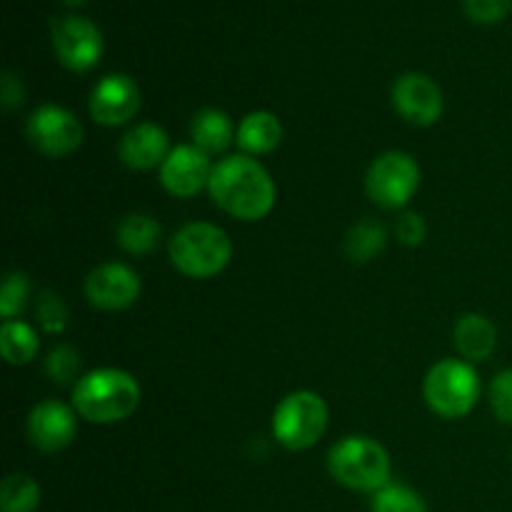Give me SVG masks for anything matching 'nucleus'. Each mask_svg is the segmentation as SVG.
Instances as JSON below:
<instances>
[{
  "label": "nucleus",
  "instance_id": "nucleus-1",
  "mask_svg": "<svg viewBox=\"0 0 512 512\" xmlns=\"http://www.w3.org/2000/svg\"><path fill=\"white\" fill-rule=\"evenodd\" d=\"M208 193L225 215L243 223L268 218L278 198L275 180L268 168L258 158L243 153L220 158L213 165Z\"/></svg>",
  "mask_w": 512,
  "mask_h": 512
},
{
  "label": "nucleus",
  "instance_id": "nucleus-2",
  "mask_svg": "<svg viewBox=\"0 0 512 512\" xmlns=\"http://www.w3.org/2000/svg\"><path fill=\"white\" fill-rule=\"evenodd\" d=\"M140 383L120 368H95L73 385L70 405L90 425H113L128 420L140 408Z\"/></svg>",
  "mask_w": 512,
  "mask_h": 512
},
{
  "label": "nucleus",
  "instance_id": "nucleus-3",
  "mask_svg": "<svg viewBox=\"0 0 512 512\" xmlns=\"http://www.w3.org/2000/svg\"><path fill=\"white\" fill-rule=\"evenodd\" d=\"M168 258L180 275L190 280H210L233 260V243L220 225L188 223L168 243Z\"/></svg>",
  "mask_w": 512,
  "mask_h": 512
},
{
  "label": "nucleus",
  "instance_id": "nucleus-4",
  "mask_svg": "<svg viewBox=\"0 0 512 512\" xmlns=\"http://www.w3.org/2000/svg\"><path fill=\"white\" fill-rule=\"evenodd\" d=\"M390 453L368 435H348L328 453V473L355 493H378L390 483Z\"/></svg>",
  "mask_w": 512,
  "mask_h": 512
},
{
  "label": "nucleus",
  "instance_id": "nucleus-5",
  "mask_svg": "<svg viewBox=\"0 0 512 512\" xmlns=\"http://www.w3.org/2000/svg\"><path fill=\"white\" fill-rule=\"evenodd\" d=\"M483 385L473 363L463 358H448L435 363L425 373V405L443 420H460L478 405Z\"/></svg>",
  "mask_w": 512,
  "mask_h": 512
},
{
  "label": "nucleus",
  "instance_id": "nucleus-6",
  "mask_svg": "<svg viewBox=\"0 0 512 512\" xmlns=\"http://www.w3.org/2000/svg\"><path fill=\"white\" fill-rule=\"evenodd\" d=\"M328 403L315 390H293L273 413V438L290 453L315 448L328 430Z\"/></svg>",
  "mask_w": 512,
  "mask_h": 512
},
{
  "label": "nucleus",
  "instance_id": "nucleus-7",
  "mask_svg": "<svg viewBox=\"0 0 512 512\" xmlns=\"http://www.w3.org/2000/svg\"><path fill=\"white\" fill-rule=\"evenodd\" d=\"M420 188V165L405 150H388L370 163L365 173V193L383 210L403 213Z\"/></svg>",
  "mask_w": 512,
  "mask_h": 512
},
{
  "label": "nucleus",
  "instance_id": "nucleus-8",
  "mask_svg": "<svg viewBox=\"0 0 512 512\" xmlns=\"http://www.w3.org/2000/svg\"><path fill=\"white\" fill-rule=\"evenodd\" d=\"M25 138L45 158H68L83 145V123L63 105H40L25 120Z\"/></svg>",
  "mask_w": 512,
  "mask_h": 512
},
{
  "label": "nucleus",
  "instance_id": "nucleus-9",
  "mask_svg": "<svg viewBox=\"0 0 512 512\" xmlns=\"http://www.w3.org/2000/svg\"><path fill=\"white\" fill-rule=\"evenodd\" d=\"M55 58L70 73H88L103 55V35L93 20L83 15H63L50 25Z\"/></svg>",
  "mask_w": 512,
  "mask_h": 512
},
{
  "label": "nucleus",
  "instance_id": "nucleus-10",
  "mask_svg": "<svg viewBox=\"0 0 512 512\" xmlns=\"http://www.w3.org/2000/svg\"><path fill=\"white\" fill-rule=\"evenodd\" d=\"M85 300L103 313H120L138 303L143 293L138 273L125 263H103L93 268L83 285Z\"/></svg>",
  "mask_w": 512,
  "mask_h": 512
},
{
  "label": "nucleus",
  "instance_id": "nucleus-11",
  "mask_svg": "<svg viewBox=\"0 0 512 512\" xmlns=\"http://www.w3.org/2000/svg\"><path fill=\"white\" fill-rule=\"evenodd\" d=\"M78 420L80 415L75 413L73 405L60 403V400H43V403L33 405V410L28 413L25 433L38 453L55 455L73 445L75 435H78Z\"/></svg>",
  "mask_w": 512,
  "mask_h": 512
},
{
  "label": "nucleus",
  "instance_id": "nucleus-12",
  "mask_svg": "<svg viewBox=\"0 0 512 512\" xmlns=\"http://www.w3.org/2000/svg\"><path fill=\"white\" fill-rule=\"evenodd\" d=\"M140 103H143V95H140L138 83L125 73H110L95 83L88 110L90 118L98 125L120 128L138 115Z\"/></svg>",
  "mask_w": 512,
  "mask_h": 512
},
{
  "label": "nucleus",
  "instance_id": "nucleus-13",
  "mask_svg": "<svg viewBox=\"0 0 512 512\" xmlns=\"http://www.w3.org/2000/svg\"><path fill=\"white\" fill-rule=\"evenodd\" d=\"M393 108L405 123L430 128L443 118V90L428 75L405 73L393 85Z\"/></svg>",
  "mask_w": 512,
  "mask_h": 512
},
{
  "label": "nucleus",
  "instance_id": "nucleus-14",
  "mask_svg": "<svg viewBox=\"0 0 512 512\" xmlns=\"http://www.w3.org/2000/svg\"><path fill=\"white\" fill-rule=\"evenodd\" d=\"M213 165L215 163H210V155H205L203 150L195 148L193 143L175 145L158 170L160 185H163L165 193H170L173 198H195L200 190H208Z\"/></svg>",
  "mask_w": 512,
  "mask_h": 512
},
{
  "label": "nucleus",
  "instance_id": "nucleus-15",
  "mask_svg": "<svg viewBox=\"0 0 512 512\" xmlns=\"http://www.w3.org/2000/svg\"><path fill=\"white\" fill-rule=\"evenodd\" d=\"M170 138L165 128L158 123H138L120 138L118 158L125 168L135 173H148V170H160L165 158L170 155Z\"/></svg>",
  "mask_w": 512,
  "mask_h": 512
},
{
  "label": "nucleus",
  "instance_id": "nucleus-16",
  "mask_svg": "<svg viewBox=\"0 0 512 512\" xmlns=\"http://www.w3.org/2000/svg\"><path fill=\"white\" fill-rule=\"evenodd\" d=\"M453 345L463 360L483 363V360L493 358L495 348H498V330L485 315L465 313L460 315L453 328Z\"/></svg>",
  "mask_w": 512,
  "mask_h": 512
},
{
  "label": "nucleus",
  "instance_id": "nucleus-17",
  "mask_svg": "<svg viewBox=\"0 0 512 512\" xmlns=\"http://www.w3.org/2000/svg\"><path fill=\"white\" fill-rule=\"evenodd\" d=\"M240 153L250 155V158H260V155H270L280 143H283V123L270 110H250L238 125V135H235Z\"/></svg>",
  "mask_w": 512,
  "mask_h": 512
},
{
  "label": "nucleus",
  "instance_id": "nucleus-18",
  "mask_svg": "<svg viewBox=\"0 0 512 512\" xmlns=\"http://www.w3.org/2000/svg\"><path fill=\"white\" fill-rule=\"evenodd\" d=\"M235 135H238V128L233 125L230 115L220 108H203L190 120L193 145L210 158L225 153L235 143Z\"/></svg>",
  "mask_w": 512,
  "mask_h": 512
},
{
  "label": "nucleus",
  "instance_id": "nucleus-19",
  "mask_svg": "<svg viewBox=\"0 0 512 512\" xmlns=\"http://www.w3.org/2000/svg\"><path fill=\"white\" fill-rule=\"evenodd\" d=\"M160 228L158 220L148 213H130L120 220L118 230H115V240H118L120 250L128 255H148L158 248Z\"/></svg>",
  "mask_w": 512,
  "mask_h": 512
},
{
  "label": "nucleus",
  "instance_id": "nucleus-20",
  "mask_svg": "<svg viewBox=\"0 0 512 512\" xmlns=\"http://www.w3.org/2000/svg\"><path fill=\"white\" fill-rule=\"evenodd\" d=\"M390 238V230L383 220L363 218L348 230L345 235V255L353 263H370L385 250Z\"/></svg>",
  "mask_w": 512,
  "mask_h": 512
},
{
  "label": "nucleus",
  "instance_id": "nucleus-21",
  "mask_svg": "<svg viewBox=\"0 0 512 512\" xmlns=\"http://www.w3.org/2000/svg\"><path fill=\"white\" fill-rule=\"evenodd\" d=\"M40 338L33 325L23 320H3L0 325V353L8 365H28L38 358Z\"/></svg>",
  "mask_w": 512,
  "mask_h": 512
},
{
  "label": "nucleus",
  "instance_id": "nucleus-22",
  "mask_svg": "<svg viewBox=\"0 0 512 512\" xmlns=\"http://www.w3.org/2000/svg\"><path fill=\"white\" fill-rule=\"evenodd\" d=\"M43 500V490L30 475L10 473L0 483V510L3 512H35Z\"/></svg>",
  "mask_w": 512,
  "mask_h": 512
},
{
  "label": "nucleus",
  "instance_id": "nucleus-23",
  "mask_svg": "<svg viewBox=\"0 0 512 512\" xmlns=\"http://www.w3.org/2000/svg\"><path fill=\"white\" fill-rule=\"evenodd\" d=\"M370 512H428V503L410 485L388 483L378 493H373Z\"/></svg>",
  "mask_w": 512,
  "mask_h": 512
},
{
  "label": "nucleus",
  "instance_id": "nucleus-24",
  "mask_svg": "<svg viewBox=\"0 0 512 512\" xmlns=\"http://www.w3.org/2000/svg\"><path fill=\"white\" fill-rule=\"evenodd\" d=\"M35 320L43 328V333H63L70 320V308L63 300V295L55 293V290H40V295L35 298Z\"/></svg>",
  "mask_w": 512,
  "mask_h": 512
},
{
  "label": "nucleus",
  "instance_id": "nucleus-25",
  "mask_svg": "<svg viewBox=\"0 0 512 512\" xmlns=\"http://www.w3.org/2000/svg\"><path fill=\"white\" fill-rule=\"evenodd\" d=\"M45 373L55 385H70L78 383L83 378L80 373V353L68 343H60L45 355Z\"/></svg>",
  "mask_w": 512,
  "mask_h": 512
},
{
  "label": "nucleus",
  "instance_id": "nucleus-26",
  "mask_svg": "<svg viewBox=\"0 0 512 512\" xmlns=\"http://www.w3.org/2000/svg\"><path fill=\"white\" fill-rule=\"evenodd\" d=\"M30 278L20 270L5 275L3 288H0V318L18 320V315L28 308L30 300Z\"/></svg>",
  "mask_w": 512,
  "mask_h": 512
},
{
  "label": "nucleus",
  "instance_id": "nucleus-27",
  "mask_svg": "<svg viewBox=\"0 0 512 512\" xmlns=\"http://www.w3.org/2000/svg\"><path fill=\"white\" fill-rule=\"evenodd\" d=\"M488 403L495 420L512 428V368L500 370L488 388Z\"/></svg>",
  "mask_w": 512,
  "mask_h": 512
},
{
  "label": "nucleus",
  "instance_id": "nucleus-28",
  "mask_svg": "<svg viewBox=\"0 0 512 512\" xmlns=\"http://www.w3.org/2000/svg\"><path fill=\"white\" fill-rule=\"evenodd\" d=\"M393 235L398 243H403L405 248H420L428 238V223L420 213H413V210H403V213L395 218Z\"/></svg>",
  "mask_w": 512,
  "mask_h": 512
},
{
  "label": "nucleus",
  "instance_id": "nucleus-29",
  "mask_svg": "<svg viewBox=\"0 0 512 512\" xmlns=\"http://www.w3.org/2000/svg\"><path fill=\"white\" fill-rule=\"evenodd\" d=\"M512 0H463V10L473 23L495 25L508 18Z\"/></svg>",
  "mask_w": 512,
  "mask_h": 512
},
{
  "label": "nucleus",
  "instance_id": "nucleus-30",
  "mask_svg": "<svg viewBox=\"0 0 512 512\" xmlns=\"http://www.w3.org/2000/svg\"><path fill=\"white\" fill-rule=\"evenodd\" d=\"M0 103L5 110H15L25 103V88L20 83V78L10 70H5L3 78H0Z\"/></svg>",
  "mask_w": 512,
  "mask_h": 512
},
{
  "label": "nucleus",
  "instance_id": "nucleus-31",
  "mask_svg": "<svg viewBox=\"0 0 512 512\" xmlns=\"http://www.w3.org/2000/svg\"><path fill=\"white\" fill-rule=\"evenodd\" d=\"M63 3H65V5H70V8H75V5H83L85 0H63Z\"/></svg>",
  "mask_w": 512,
  "mask_h": 512
}]
</instances>
